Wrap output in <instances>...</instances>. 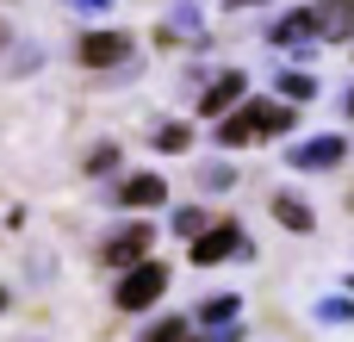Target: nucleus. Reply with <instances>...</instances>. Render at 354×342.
I'll return each instance as SVG.
<instances>
[{"instance_id": "f8f14e48", "label": "nucleus", "mask_w": 354, "mask_h": 342, "mask_svg": "<svg viewBox=\"0 0 354 342\" xmlns=\"http://www.w3.org/2000/svg\"><path fill=\"white\" fill-rule=\"evenodd\" d=\"M274 218H280L286 231H311V206H305V199H292V193H280V199H274Z\"/></svg>"}, {"instance_id": "f257e3e1", "label": "nucleus", "mask_w": 354, "mask_h": 342, "mask_svg": "<svg viewBox=\"0 0 354 342\" xmlns=\"http://www.w3.org/2000/svg\"><path fill=\"white\" fill-rule=\"evenodd\" d=\"M292 106H280V100H243L236 112H224L218 118V143L224 150H243V143H255V137H280V131H292Z\"/></svg>"}, {"instance_id": "4be33fe9", "label": "nucleus", "mask_w": 354, "mask_h": 342, "mask_svg": "<svg viewBox=\"0 0 354 342\" xmlns=\"http://www.w3.org/2000/svg\"><path fill=\"white\" fill-rule=\"evenodd\" d=\"M224 6H268V0H224Z\"/></svg>"}, {"instance_id": "ddd939ff", "label": "nucleus", "mask_w": 354, "mask_h": 342, "mask_svg": "<svg viewBox=\"0 0 354 342\" xmlns=\"http://www.w3.org/2000/svg\"><path fill=\"white\" fill-rule=\"evenodd\" d=\"M168 37H199V6H174V19L162 25V44Z\"/></svg>"}, {"instance_id": "9b49d317", "label": "nucleus", "mask_w": 354, "mask_h": 342, "mask_svg": "<svg viewBox=\"0 0 354 342\" xmlns=\"http://www.w3.org/2000/svg\"><path fill=\"white\" fill-rule=\"evenodd\" d=\"M236 312H243V299H236V293H218V299H205V305H199V324H212V330H218V324H236Z\"/></svg>"}, {"instance_id": "4468645a", "label": "nucleus", "mask_w": 354, "mask_h": 342, "mask_svg": "<svg viewBox=\"0 0 354 342\" xmlns=\"http://www.w3.org/2000/svg\"><path fill=\"white\" fill-rule=\"evenodd\" d=\"M187 143H193V131H187V125H156V150H162V156H168V150L180 156Z\"/></svg>"}, {"instance_id": "b1692460", "label": "nucleus", "mask_w": 354, "mask_h": 342, "mask_svg": "<svg viewBox=\"0 0 354 342\" xmlns=\"http://www.w3.org/2000/svg\"><path fill=\"white\" fill-rule=\"evenodd\" d=\"M0 305H6V287H0Z\"/></svg>"}, {"instance_id": "6e6552de", "label": "nucleus", "mask_w": 354, "mask_h": 342, "mask_svg": "<svg viewBox=\"0 0 354 342\" xmlns=\"http://www.w3.org/2000/svg\"><path fill=\"white\" fill-rule=\"evenodd\" d=\"M268 44H280V50L317 44V19H311V6H299V12H286V19H274V25H268Z\"/></svg>"}, {"instance_id": "dca6fc26", "label": "nucleus", "mask_w": 354, "mask_h": 342, "mask_svg": "<svg viewBox=\"0 0 354 342\" xmlns=\"http://www.w3.org/2000/svg\"><path fill=\"white\" fill-rule=\"evenodd\" d=\"M280 93H286V100H311L317 81H311V75H280Z\"/></svg>"}, {"instance_id": "a211bd4d", "label": "nucleus", "mask_w": 354, "mask_h": 342, "mask_svg": "<svg viewBox=\"0 0 354 342\" xmlns=\"http://www.w3.org/2000/svg\"><path fill=\"white\" fill-rule=\"evenodd\" d=\"M174 231H187V237H199V231H205V212H174Z\"/></svg>"}, {"instance_id": "39448f33", "label": "nucleus", "mask_w": 354, "mask_h": 342, "mask_svg": "<svg viewBox=\"0 0 354 342\" xmlns=\"http://www.w3.org/2000/svg\"><path fill=\"white\" fill-rule=\"evenodd\" d=\"M149 243H156L149 224H124L118 237H106V262L112 268H137V262H149Z\"/></svg>"}, {"instance_id": "f3484780", "label": "nucleus", "mask_w": 354, "mask_h": 342, "mask_svg": "<svg viewBox=\"0 0 354 342\" xmlns=\"http://www.w3.org/2000/svg\"><path fill=\"white\" fill-rule=\"evenodd\" d=\"M317 312H324V318H330V324H348V318H354V299H324V305H317Z\"/></svg>"}, {"instance_id": "20e7f679", "label": "nucleus", "mask_w": 354, "mask_h": 342, "mask_svg": "<svg viewBox=\"0 0 354 342\" xmlns=\"http://www.w3.org/2000/svg\"><path fill=\"white\" fill-rule=\"evenodd\" d=\"M224 255H243V231L224 218V224H205L199 237H193V262L199 268H212V262H224Z\"/></svg>"}, {"instance_id": "f03ea898", "label": "nucleus", "mask_w": 354, "mask_h": 342, "mask_svg": "<svg viewBox=\"0 0 354 342\" xmlns=\"http://www.w3.org/2000/svg\"><path fill=\"white\" fill-rule=\"evenodd\" d=\"M168 293V262H137L118 274V312H149Z\"/></svg>"}, {"instance_id": "2eb2a0df", "label": "nucleus", "mask_w": 354, "mask_h": 342, "mask_svg": "<svg viewBox=\"0 0 354 342\" xmlns=\"http://www.w3.org/2000/svg\"><path fill=\"white\" fill-rule=\"evenodd\" d=\"M143 342H187V318H162V324H149Z\"/></svg>"}, {"instance_id": "0eeeda50", "label": "nucleus", "mask_w": 354, "mask_h": 342, "mask_svg": "<svg viewBox=\"0 0 354 342\" xmlns=\"http://www.w3.org/2000/svg\"><path fill=\"white\" fill-rule=\"evenodd\" d=\"M342 156H348V137H305L286 162H292V168H305V174H317V168H336Z\"/></svg>"}, {"instance_id": "423d86ee", "label": "nucleus", "mask_w": 354, "mask_h": 342, "mask_svg": "<svg viewBox=\"0 0 354 342\" xmlns=\"http://www.w3.org/2000/svg\"><path fill=\"white\" fill-rule=\"evenodd\" d=\"M311 19H317L324 44H354V0H317Z\"/></svg>"}, {"instance_id": "1a4fd4ad", "label": "nucleus", "mask_w": 354, "mask_h": 342, "mask_svg": "<svg viewBox=\"0 0 354 342\" xmlns=\"http://www.w3.org/2000/svg\"><path fill=\"white\" fill-rule=\"evenodd\" d=\"M236 100H243V75H236V69H224V75H218V81L205 87V100H199V112H205V118L218 125V118H224V112H230Z\"/></svg>"}, {"instance_id": "5701e85b", "label": "nucleus", "mask_w": 354, "mask_h": 342, "mask_svg": "<svg viewBox=\"0 0 354 342\" xmlns=\"http://www.w3.org/2000/svg\"><path fill=\"white\" fill-rule=\"evenodd\" d=\"M342 106H348V112H354V87H348V100H342Z\"/></svg>"}, {"instance_id": "412c9836", "label": "nucleus", "mask_w": 354, "mask_h": 342, "mask_svg": "<svg viewBox=\"0 0 354 342\" xmlns=\"http://www.w3.org/2000/svg\"><path fill=\"white\" fill-rule=\"evenodd\" d=\"M205 342H236V324H224V330H218V336H205Z\"/></svg>"}, {"instance_id": "9d476101", "label": "nucleus", "mask_w": 354, "mask_h": 342, "mask_svg": "<svg viewBox=\"0 0 354 342\" xmlns=\"http://www.w3.org/2000/svg\"><path fill=\"white\" fill-rule=\"evenodd\" d=\"M168 199V187L156 181V174H131L124 187H118V206H131V212H143V206H162Z\"/></svg>"}, {"instance_id": "7ed1b4c3", "label": "nucleus", "mask_w": 354, "mask_h": 342, "mask_svg": "<svg viewBox=\"0 0 354 342\" xmlns=\"http://www.w3.org/2000/svg\"><path fill=\"white\" fill-rule=\"evenodd\" d=\"M75 56L87 69H118V62H131V31H87Z\"/></svg>"}, {"instance_id": "aec40b11", "label": "nucleus", "mask_w": 354, "mask_h": 342, "mask_svg": "<svg viewBox=\"0 0 354 342\" xmlns=\"http://www.w3.org/2000/svg\"><path fill=\"white\" fill-rule=\"evenodd\" d=\"M199 181H205V187H230L236 174H230V168H199Z\"/></svg>"}, {"instance_id": "6ab92c4d", "label": "nucleus", "mask_w": 354, "mask_h": 342, "mask_svg": "<svg viewBox=\"0 0 354 342\" xmlns=\"http://www.w3.org/2000/svg\"><path fill=\"white\" fill-rule=\"evenodd\" d=\"M112 162H118V150H112V143H100V150H93V162H87V168H93V174H106V168H112Z\"/></svg>"}]
</instances>
